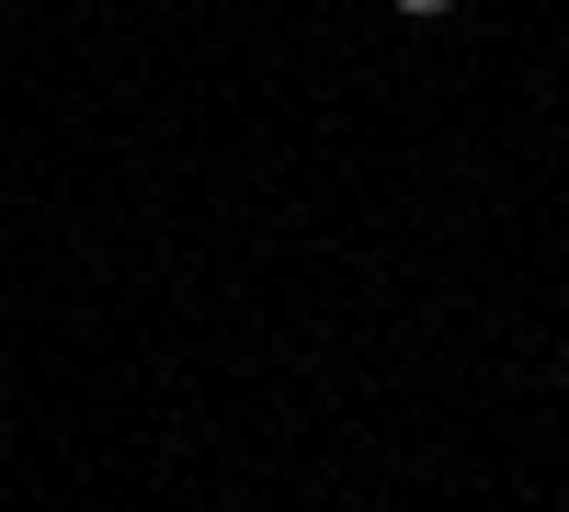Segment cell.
Returning a JSON list of instances; mask_svg holds the SVG:
<instances>
[{
	"instance_id": "obj_1",
	"label": "cell",
	"mask_w": 569,
	"mask_h": 512,
	"mask_svg": "<svg viewBox=\"0 0 569 512\" xmlns=\"http://www.w3.org/2000/svg\"><path fill=\"white\" fill-rule=\"evenodd\" d=\"M399 12H421V23H433V12H456V0H399Z\"/></svg>"
}]
</instances>
